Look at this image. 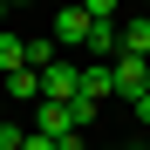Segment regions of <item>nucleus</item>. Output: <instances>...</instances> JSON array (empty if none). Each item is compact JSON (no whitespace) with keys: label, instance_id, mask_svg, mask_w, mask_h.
<instances>
[{"label":"nucleus","instance_id":"f257e3e1","mask_svg":"<svg viewBox=\"0 0 150 150\" xmlns=\"http://www.w3.org/2000/svg\"><path fill=\"white\" fill-rule=\"evenodd\" d=\"M75 89H82V62H68V55H55V62L41 68V96H48V103H68Z\"/></svg>","mask_w":150,"mask_h":150},{"label":"nucleus","instance_id":"f03ea898","mask_svg":"<svg viewBox=\"0 0 150 150\" xmlns=\"http://www.w3.org/2000/svg\"><path fill=\"white\" fill-rule=\"evenodd\" d=\"M82 55H96V62H116V55H123V21H89V41H82Z\"/></svg>","mask_w":150,"mask_h":150},{"label":"nucleus","instance_id":"7ed1b4c3","mask_svg":"<svg viewBox=\"0 0 150 150\" xmlns=\"http://www.w3.org/2000/svg\"><path fill=\"white\" fill-rule=\"evenodd\" d=\"M55 41L62 48H82L89 41V7H82V0H68V7L55 14Z\"/></svg>","mask_w":150,"mask_h":150},{"label":"nucleus","instance_id":"20e7f679","mask_svg":"<svg viewBox=\"0 0 150 150\" xmlns=\"http://www.w3.org/2000/svg\"><path fill=\"white\" fill-rule=\"evenodd\" d=\"M109 68H116V96H130V103L150 89V68H143V55H116Z\"/></svg>","mask_w":150,"mask_h":150},{"label":"nucleus","instance_id":"39448f33","mask_svg":"<svg viewBox=\"0 0 150 150\" xmlns=\"http://www.w3.org/2000/svg\"><path fill=\"white\" fill-rule=\"evenodd\" d=\"M75 96L109 103V96H116V68H109V62H82V89H75Z\"/></svg>","mask_w":150,"mask_h":150},{"label":"nucleus","instance_id":"423d86ee","mask_svg":"<svg viewBox=\"0 0 150 150\" xmlns=\"http://www.w3.org/2000/svg\"><path fill=\"white\" fill-rule=\"evenodd\" d=\"M34 130H48V137H68V130H82V123H75V103H48V96H41V109H34Z\"/></svg>","mask_w":150,"mask_h":150},{"label":"nucleus","instance_id":"0eeeda50","mask_svg":"<svg viewBox=\"0 0 150 150\" xmlns=\"http://www.w3.org/2000/svg\"><path fill=\"white\" fill-rule=\"evenodd\" d=\"M0 96H7V103H41V68H14V75H0Z\"/></svg>","mask_w":150,"mask_h":150},{"label":"nucleus","instance_id":"6e6552de","mask_svg":"<svg viewBox=\"0 0 150 150\" xmlns=\"http://www.w3.org/2000/svg\"><path fill=\"white\" fill-rule=\"evenodd\" d=\"M123 55H150V14H130V21H123Z\"/></svg>","mask_w":150,"mask_h":150},{"label":"nucleus","instance_id":"1a4fd4ad","mask_svg":"<svg viewBox=\"0 0 150 150\" xmlns=\"http://www.w3.org/2000/svg\"><path fill=\"white\" fill-rule=\"evenodd\" d=\"M14 68H28V41L0 28V75H14Z\"/></svg>","mask_w":150,"mask_h":150},{"label":"nucleus","instance_id":"9d476101","mask_svg":"<svg viewBox=\"0 0 150 150\" xmlns=\"http://www.w3.org/2000/svg\"><path fill=\"white\" fill-rule=\"evenodd\" d=\"M21 143H28V123L7 109V116H0V150H21Z\"/></svg>","mask_w":150,"mask_h":150},{"label":"nucleus","instance_id":"9b49d317","mask_svg":"<svg viewBox=\"0 0 150 150\" xmlns=\"http://www.w3.org/2000/svg\"><path fill=\"white\" fill-rule=\"evenodd\" d=\"M82 7H89V21H116V14H123V0H82Z\"/></svg>","mask_w":150,"mask_h":150},{"label":"nucleus","instance_id":"f8f14e48","mask_svg":"<svg viewBox=\"0 0 150 150\" xmlns=\"http://www.w3.org/2000/svg\"><path fill=\"white\" fill-rule=\"evenodd\" d=\"M21 150H55V137H48V130H28V143H21Z\"/></svg>","mask_w":150,"mask_h":150},{"label":"nucleus","instance_id":"ddd939ff","mask_svg":"<svg viewBox=\"0 0 150 150\" xmlns=\"http://www.w3.org/2000/svg\"><path fill=\"white\" fill-rule=\"evenodd\" d=\"M55 150H89V143H82V130H68V137H55Z\"/></svg>","mask_w":150,"mask_h":150},{"label":"nucleus","instance_id":"4468645a","mask_svg":"<svg viewBox=\"0 0 150 150\" xmlns=\"http://www.w3.org/2000/svg\"><path fill=\"white\" fill-rule=\"evenodd\" d=\"M137 116H143V130H150V89H143V96H137Z\"/></svg>","mask_w":150,"mask_h":150},{"label":"nucleus","instance_id":"2eb2a0df","mask_svg":"<svg viewBox=\"0 0 150 150\" xmlns=\"http://www.w3.org/2000/svg\"><path fill=\"white\" fill-rule=\"evenodd\" d=\"M0 21H7V0H0Z\"/></svg>","mask_w":150,"mask_h":150},{"label":"nucleus","instance_id":"dca6fc26","mask_svg":"<svg viewBox=\"0 0 150 150\" xmlns=\"http://www.w3.org/2000/svg\"><path fill=\"white\" fill-rule=\"evenodd\" d=\"M0 116H7V96H0Z\"/></svg>","mask_w":150,"mask_h":150},{"label":"nucleus","instance_id":"f3484780","mask_svg":"<svg viewBox=\"0 0 150 150\" xmlns=\"http://www.w3.org/2000/svg\"><path fill=\"white\" fill-rule=\"evenodd\" d=\"M137 7H150V0H137Z\"/></svg>","mask_w":150,"mask_h":150},{"label":"nucleus","instance_id":"a211bd4d","mask_svg":"<svg viewBox=\"0 0 150 150\" xmlns=\"http://www.w3.org/2000/svg\"><path fill=\"white\" fill-rule=\"evenodd\" d=\"M7 7H14V0H7Z\"/></svg>","mask_w":150,"mask_h":150},{"label":"nucleus","instance_id":"6ab92c4d","mask_svg":"<svg viewBox=\"0 0 150 150\" xmlns=\"http://www.w3.org/2000/svg\"><path fill=\"white\" fill-rule=\"evenodd\" d=\"M143 14H150V7H143Z\"/></svg>","mask_w":150,"mask_h":150}]
</instances>
